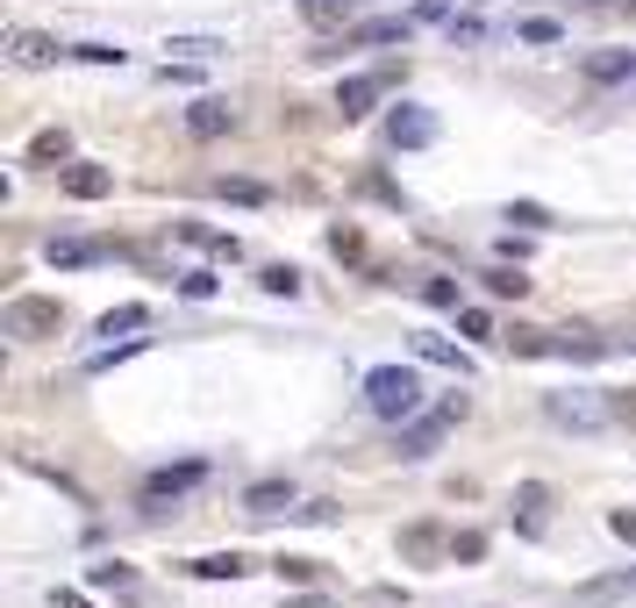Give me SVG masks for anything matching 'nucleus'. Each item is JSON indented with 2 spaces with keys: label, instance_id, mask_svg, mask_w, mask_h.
I'll list each match as a JSON object with an SVG mask.
<instances>
[{
  "label": "nucleus",
  "instance_id": "nucleus-1",
  "mask_svg": "<svg viewBox=\"0 0 636 608\" xmlns=\"http://www.w3.org/2000/svg\"><path fill=\"white\" fill-rule=\"evenodd\" d=\"M365 408L386 422H408L415 408H422V380H415L408 365H372L365 372Z\"/></svg>",
  "mask_w": 636,
  "mask_h": 608
},
{
  "label": "nucleus",
  "instance_id": "nucleus-2",
  "mask_svg": "<svg viewBox=\"0 0 636 608\" xmlns=\"http://www.w3.org/2000/svg\"><path fill=\"white\" fill-rule=\"evenodd\" d=\"M465 422V394H450V401H436V408H415L408 422H400V458H430L436 444H444L450 430Z\"/></svg>",
  "mask_w": 636,
  "mask_h": 608
},
{
  "label": "nucleus",
  "instance_id": "nucleus-3",
  "mask_svg": "<svg viewBox=\"0 0 636 608\" xmlns=\"http://www.w3.org/2000/svg\"><path fill=\"white\" fill-rule=\"evenodd\" d=\"M65 330V308L43 294H15L8 308H0V337H22V344H43V337Z\"/></svg>",
  "mask_w": 636,
  "mask_h": 608
},
{
  "label": "nucleus",
  "instance_id": "nucleus-4",
  "mask_svg": "<svg viewBox=\"0 0 636 608\" xmlns=\"http://www.w3.org/2000/svg\"><path fill=\"white\" fill-rule=\"evenodd\" d=\"M207 480V466L201 458H187V466H165V472H151V480H143V508H165V502H179V494H193V486Z\"/></svg>",
  "mask_w": 636,
  "mask_h": 608
},
{
  "label": "nucleus",
  "instance_id": "nucleus-5",
  "mask_svg": "<svg viewBox=\"0 0 636 608\" xmlns=\"http://www.w3.org/2000/svg\"><path fill=\"white\" fill-rule=\"evenodd\" d=\"M386 79H394V72H351L344 87H336V115L344 122H365L379 107V93H386Z\"/></svg>",
  "mask_w": 636,
  "mask_h": 608
},
{
  "label": "nucleus",
  "instance_id": "nucleus-6",
  "mask_svg": "<svg viewBox=\"0 0 636 608\" xmlns=\"http://www.w3.org/2000/svg\"><path fill=\"white\" fill-rule=\"evenodd\" d=\"M8 58H15L22 72H43V65H58V58H72L65 43H51L43 29H8Z\"/></svg>",
  "mask_w": 636,
  "mask_h": 608
},
{
  "label": "nucleus",
  "instance_id": "nucleus-7",
  "mask_svg": "<svg viewBox=\"0 0 636 608\" xmlns=\"http://www.w3.org/2000/svg\"><path fill=\"white\" fill-rule=\"evenodd\" d=\"M386 137H394V151H430V143H436V115H430V107H394Z\"/></svg>",
  "mask_w": 636,
  "mask_h": 608
},
{
  "label": "nucleus",
  "instance_id": "nucleus-8",
  "mask_svg": "<svg viewBox=\"0 0 636 608\" xmlns=\"http://www.w3.org/2000/svg\"><path fill=\"white\" fill-rule=\"evenodd\" d=\"M65 193L72 201H107V193H115V173H107V165H87V157H79V165H65Z\"/></svg>",
  "mask_w": 636,
  "mask_h": 608
},
{
  "label": "nucleus",
  "instance_id": "nucleus-9",
  "mask_svg": "<svg viewBox=\"0 0 636 608\" xmlns=\"http://www.w3.org/2000/svg\"><path fill=\"white\" fill-rule=\"evenodd\" d=\"M187 129H193V137H229V129H237V107H229V101H193L187 107Z\"/></svg>",
  "mask_w": 636,
  "mask_h": 608
},
{
  "label": "nucleus",
  "instance_id": "nucleus-10",
  "mask_svg": "<svg viewBox=\"0 0 636 608\" xmlns=\"http://www.w3.org/2000/svg\"><path fill=\"white\" fill-rule=\"evenodd\" d=\"M279 508H293V486L287 480H258L251 494H243V516H279Z\"/></svg>",
  "mask_w": 636,
  "mask_h": 608
},
{
  "label": "nucleus",
  "instance_id": "nucleus-11",
  "mask_svg": "<svg viewBox=\"0 0 636 608\" xmlns=\"http://www.w3.org/2000/svg\"><path fill=\"white\" fill-rule=\"evenodd\" d=\"M43 258L51 265H93V258H107L101 243H87V237H51L43 243Z\"/></svg>",
  "mask_w": 636,
  "mask_h": 608
},
{
  "label": "nucleus",
  "instance_id": "nucleus-12",
  "mask_svg": "<svg viewBox=\"0 0 636 608\" xmlns=\"http://www.w3.org/2000/svg\"><path fill=\"white\" fill-rule=\"evenodd\" d=\"M187 573H201V580H243V573H251V558H243V552H215V558H193Z\"/></svg>",
  "mask_w": 636,
  "mask_h": 608
},
{
  "label": "nucleus",
  "instance_id": "nucleus-13",
  "mask_svg": "<svg viewBox=\"0 0 636 608\" xmlns=\"http://www.w3.org/2000/svg\"><path fill=\"white\" fill-rule=\"evenodd\" d=\"M415 358H430V365H450V372H472V358H465L450 337H415Z\"/></svg>",
  "mask_w": 636,
  "mask_h": 608
},
{
  "label": "nucleus",
  "instance_id": "nucleus-14",
  "mask_svg": "<svg viewBox=\"0 0 636 608\" xmlns=\"http://www.w3.org/2000/svg\"><path fill=\"white\" fill-rule=\"evenodd\" d=\"M550 422H572V430H594V422H601V408H594V401H580V394H550Z\"/></svg>",
  "mask_w": 636,
  "mask_h": 608
},
{
  "label": "nucleus",
  "instance_id": "nucleus-15",
  "mask_svg": "<svg viewBox=\"0 0 636 608\" xmlns=\"http://www.w3.org/2000/svg\"><path fill=\"white\" fill-rule=\"evenodd\" d=\"M516 508H522V530H544V508H550V486H516Z\"/></svg>",
  "mask_w": 636,
  "mask_h": 608
},
{
  "label": "nucleus",
  "instance_id": "nucleus-16",
  "mask_svg": "<svg viewBox=\"0 0 636 608\" xmlns=\"http://www.w3.org/2000/svg\"><path fill=\"white\" fill-rule=\"evenodd\" d=\"M408 29H415V15H386V22H365V43H408Z\"/></svg>",
  "mask_w": 636,
  "mask_h": 608
},
{
  "label": "nucleus",
  "instance_id": "nucleus-17",
  "mask_svg": "<svg viewBox=\"0 0 636 608\" xmlns=\"http://www.w3.org/2000/svg\"><path fill=\"white\" fill-rule=\"evenodd\" d=\"M215 193H229L243 208H265V201H272V187H258V179H215Z\"/></svg>",
  "mask_w": 636,
  "mask_h": 608
},
{
  "label": "nucleus",
  "instance_id": "nucleus-18",
  "mask_svg": "<svg viewBox=\"0 0 636 608\" xmlns=\"http://www.w3.org/2000/svg\"><path fill=\"white\" fill-rule=\"evenodd\" d=\"M143 322H151V308H137V301H129V308H107V315H101V337H122V330H143Z\"/></svg>",
  "mask_w": 636,
  "mask_h": 608
},
{
  "label": "nucleus",
  "instance_id": "nucleus-19",
  "mask_svg": "<svg viewBox=\"0 0 636 608\" xmlns=\"http://www.w3.org/2000/svg\"><path fill=\"white\" fill-rule=\"evenodd\" d=\"M400 552H408V558H436V552H444V537H436L430 522H415L408 537H400Z\"/></svg>",
  "mask_w": 636,
  "mask_h": 608
},
{
  "label": "nucleus",
  "instance_id": "nucleus-20",
  "mask_svg": "<svg viewBox=\"0 0 636 608\" xmlns=\"http://www.w3.org/2000/svg\"><path fill=\"white\" fill-rule=\"evenodd\" d=\"M550 344H558V337H544V330H508V351H516V358H544Z\"/></svg>",
  "mask_w": 636,
  "mask_h": 608
},
{
  "label": "nucleus",
  "instance_id": "nucleus-21",
  "mask_svg": "<svg viewBox=\"0 0 636 608\" xmlns=\"http://www.w3.org/2000/svg\"><path fill=\"white\" fill-rule=\"evenodd\" d=\"M586 72H594V79H629V51H601V58H586Z\"/></svg>",
  "mask_w": 636,
  "mask_h": 608
},
{
  "label": "nucleus",
  "instance_id": "nucleus-22",
  "mask_svg": "<svg viewBox=\"0 0 636 608\" xmlns=\"http://www.w3.org/2000/svg\"><path fill=\"white\" fill-rule=\"evenodd\" d=\"M87 587H129V566H122V558H101V566H93V573H87Z\"/></svg>",
  "mask_w": 636,
  "mask_h": 608
},
{
  "label": "nucleus",
  "instance_id": "nucleus-23",
  "mask_svg": "<svg viewBox=\"0 0 636 608\" xmlns=\"http://www.w3.org/2000/svg\"><path fill=\"white\" fill-rule=\"evenodd\" d=\"M137 337H122V344H107V351H93V358H87V372H107V365H122V358H137Z\"/></svg>",
  "mask_w": 636,
  "mask_h": 608
},
{
  "label": "nucleus",
  "instance_id": "nucleus-24",
  "mask_svg": "<svg viewBox=\"0 0 636 608\" xmlns=\"http://www.w3.org/2000/svg\"><path fill=\"white\" fill-rule=\"evenodd\" d=\"M486 294H500V301H508V294H530V279L508 273V265H494V273H486Z\"/></svg>",
  "mask_w": 636,
  "mask_h": 608
},
{
  "label": "nucleus",
  "instance_id": "nucleus-25",
  "mask_svg": "<svg viewBox=\"0 0 636 608\" xmlns=\"http://www.w3.org/2000/svg\"><path fill=\"white\" fill-rule=\"evenodd\" d=\"M29 157L36 165H58V157H65V129H43V137L29 143Z\"/></svg>",
  "mask_w": 636,
  "mask_h": 608
},
{
  "label": "nucleus",
  "instance_id": "nucleus-26",
  "mask_svg": "<svg viewBox=\"0 0 636 608\" xmlns=\"http://www.w3.org/2000/svg\"><path fill=\"white\" fill-rule=\"evenodd\" d=\"M522 43H558V36H565V29H558V22H550V15H530V22H522Z\"/></svg>",
  "mask_w": 636,
  "mask_h": 608
},
{
  "label": "nucleus",
  "instance_id": "nucleus-27",
  "mask_svg": "<svg viewBox=\"0 0 636 608\" xmlns=\"http://www.w3.org/2000/svg\"><path fill=\"white\" fill-rule=\"evenodd\" d=\"M265 294H301V273L293 265H265Z\"/></svg>",
  "mask_w": 636,
  "mask_h": 608
},
{
  "label": "nucleus",
  "instance_id": "nucleus-28",
  "mask_svg": "<svg viewBox=\"0 0 636 608\" xmlns=\"http://www.w3.org/2000/svg\"><path fill=\"white\" fill-rule=\"evenodd\" d=\"M422 301L430 308H458V279H422Z\"/></svg>",
  "mask_w": 636,
  "mask_h": 608
},
{
  "label": "nucleus",
  "instance_id": "nucleus-29",
  "mask_svg": "<svg viewBox=\"0 0 636 608\" xmlns=\"http://www.w3.org/2000/svg\"><path fill=\"white\" fill-rule=\"evenodd\" d=\"M72 58H79V65H122L115 43H72Z\"/></svg>",
  "mask_w": 636,
  "mask_h": 608
},
{
  "label": "nucleus",
  "instance_id": "nucleus-30",
  "mask_svg": "<svg viewBox=\"0 0 636 608\" xmlns=\"http://www.w3.org/2000/svg\"><path fill=\"white\" fill-rule=\"evenodd\" d=\"M458 330L465 337H494V315H486V308H458Z\"/></svg>",
  "mask_w": 636,
  "mask_h": 608
},
{
  "label": "nucleus",
  "instance_id": "nucleus-31",
  "mask_svg": "<svg viewBox=\"0 0 636 608\" xmlns=\"http://www.w3.org/2000/svg\"><path fill=\"white\" fill-rule=\"evenodd\" d=\"M480 552H486V537H480V530H465V537H450V558H465V566H472Z\"/></svg>",
  "mask_w": 636,
  "mask_h": 608
},
{
  "label": "nucleus",
  "instance_id": "nucleus-32",
  "mask_svg": "<svg viewBox=\"0 0 636 608\" xmlns=\"http://www.w3.org/2000/svg\"><path fill=\"white\" fill-rule=\"evenodd\" d=\"M329 251H336V258H358L365 243H358V229H329Z\"/></svg>",
  "mask_w": 636,
  "mask_h": 608
},
{
  "label": "nucleus",
  "instance_id": "nucleus-33",
  "mask_svg": "<svg viewBox=\"0 0 636 608\" xmlns=\"http://www.w3.org/2000/svg\"><path fill=\"white\" fill-rule=\"evenodd\" d=\"M315 22H336V15H351V0H301Z\"/></svg>",
  "mask_w": 636,
  "mask_h": 608
},
{
  "label": "nucleus",
  "instance_id": "nucleus-34",
  "mask_svg": "<svg viewBox=\"0 0 636 608\" xmlns=\"http://www.w3.org/2000/svg\"><path fill=\"white\" fill-rule=\"evenodd\" d=\"M279 573L287 580H322V566H315V558H279Z\"/></svg>",
  "mask_w": 636,
  "mask_h": 608
},
{
  "label": "nucleus",
  "instance_id": "nucleus-35",
  "mask_svg": "<svg viewBox=\"0 0 636 608\" xmlns=\"http://www.w3.org/2000/svg\"><path fill=\"white\" fill-rule=\"evenodd\" d=\"M179 294H187V301H207V294H215V279H207V273H187V279H179Z\"/></svg>",
  "mask_w": 636,
  "mask_h": 608
},
{
  "label": "nucleus",
  "instance_id": "nucleus-36",
  "mask_svg": "<svg viewBox=\"0 0 636 608\" xmlns=\"http://www.w3.org/2000/svg\"><path fill=\"white\" fill-rule=\"evenodd\" d=\"M508 223H522V229H544V223H550V215H544V208H536V201H522V208H508Z\"/></svg>",
  "mask_w": 636,
  "mask_h": 608
},
{
  "label": "nucleus",
  "instance_id": "nucleus-37",
  "mask_svg": "<svg viewBox=\"0 0 636 608\" xmlns=\"http://www.w3.org/2000/svg\"><path fill=\"white\" fill-rule=\"evenodd\" d=\"M608 530H615V537H629V544H636V508H615V516H608Z\"/></svg>",
  "mask_w": 636,
  "mask_h": 608
},
{
  "label": "nucleus",
  "instance_id": "nucleus-38",
  "mask_svg": "<svg viewBox=\"0 0 636 608\" xmlns=\"http://www.w3.org/2000/svg\"><path fill=\"white\" fill-rule=\"evenodd\" d=\"M450 15V0H422V8H415V22H444Z\"/></svg>",
  "mask_w": 636,
  "mask_h": 608
},
{
  "label": "nucleus",
  "instance_id": "nucleus-39",
  "mask_svg": "<svg viewBox=\"0 0 636 608\" xmlns=\"http://www.w3.org/2000/svg\"><path fill=\"white\" fill-rule=\"evenodd\" d=\"M58 608H93V601H87L79 587H58Z\"/></svg>",
  "mask_w": 636,
  "mask_h": 608
},
{
  "label": "nucleus",
  "instance_id": "nucleus-40",
  "mask_svg": "<svg viewBox=\"0 0 636 608\" xmlns=\"http://www.w3.org/2000/svg\"><path fill=\"white\" fill-rule=\"evenodd\" d=\"M615 416H622V422H636V401H615Z\"/></svg>",
  "mask_w": 636,
  "mask_h": 608
},
{
  "label": "nucleus",
  "instance_id": "nucleus-41",
  "mask_svg": "<svg viewBox=\"0 0 636 608\" xmlns=\"http://www.w3.org/2000/svg\"><path fill=\"white\" fill-rule=\"evenodd\" d=\"M629 587H636V573H629Z\"/></svg>",
  "mask_w": 636,
  "mask_h": 608
}]
</instances>
